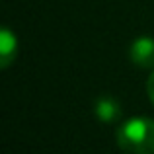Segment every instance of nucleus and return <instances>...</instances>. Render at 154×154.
Instances as JSON below:
<instances>
[{"label": "nucleus", "instance_id": "f257e3e1", "mask_svg": "<svg viewBox=\"0 0 154 154\" xmlns=\"http://www.w3.org/2000/svg\"><path fill=\"white\" fill-rule=\"evenodd\" d=\"M117 144L129 154H154V119H127L117 131Z\"/></svg>", "mask_w": 154, "mask_h": 154}, {"label": "nucleus", "instance_id": "f03ea898", "mask_svg": "<svg viewBox=\"0 0 154 154\" xmlns=\"http://www.w3.org/2000/svg\"><path fill=\"white\" fill-rule=\"evenodd\" d=\"M131 60L140 68H152L154 66V39L148 35L137 37L131 43Z\"/></svg>", "mask_w": 154, "mask_h": 154}, {"label": "nucleus", "instance_id": "7ed1b4c3", "mask_svg": "<svg viewBox=\"0 0 154 154\" xmlns=\"http://www.w3.org/2000/svg\"><path fill=\"white\" fill-rule=\"evenodd\" d=\"M94 113L102 123H113L121 115L119 102L115 98H111V96H100L94 103Z\"/></svg>", "mask_w": 154, "mask_h": 154}, {"label": "nucleus", "instance_id": "20e7f679", "mask_svg": "<svg viewBox=\"0 0 154 154\" xmlns=\"http://www.w3.org/2000/svg\"><path fill=\"white\" fill-rule=\"evenodd\" d=\"M2 47H0V53H2V66H8L12 60V57L16 55V37L12 35V31L8 27L2 29V39H0Z\"/></svg>", "mask_w": 154, "mask_h": 154}, {"label": "nucleus", "instance_id": "39448f33", "mask_svg": "<svg viewBox=\"0 0 154 154\" xmlns=\"http://www.w3.org/2000/svg\"><path fill=\"white\" fill-rule=\"evenodd\" d=\"M146 90H148V98H150V102L154 103V70H152V74L148 76V82H146Z\"/></svg>", "mask_w": 154, "mask_h": 154}]
</instances>
